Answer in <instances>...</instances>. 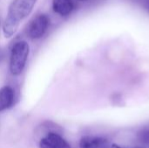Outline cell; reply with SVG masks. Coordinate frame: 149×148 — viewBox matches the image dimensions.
<instances>
[{
	"mask_svg": "<svg viewBox=\"0 0 149 148\" xmlns=\"http://www.w3.org/2000/svg\"><path fill=\"white\" fill-rule=\"evenodd\" d=\"M79 1H86V0H79Z\"/></svg>",
	"mask_w": 149,
	"mask_h": 148,
	"instance_id": "30bf717a",
	"label": "cell"
},
{
	"mask_svg": "<svg viewBox=\"0 0 149 148\" xmlns=\"http://www.w3.org/2000/svg\"><path fill=\"white\" fill-rule=\"evenodd\" d=\"M37 0H12L3 24L5 38H11L17 31L20 23L32 11Z\"/></svg>",
	"mask_w": 149,
	"mask_h": 148,
	"instance_id": "6da1fadb",
	"label": "cell"
},
{
	"mask_svg": "<svg viewBox=\"0 0 149 148\" xmlns=\"http://www.w3.org/2000/svg\"><path fill=\"white\" fill-rule=\"evenodd\" d=\"M111 148H124V147H120V146H118V145L113 144V145H112V146H111Z\"/></svg>",
	"mask_w": 149,
	"mask_h": 148,
	"instance_id": "9c48e42d",
	"label": "cell"
},
{
	"mask_svg": "<svg viewBox=\"0 0 149 148\" xmlns=\"http://www.w3.org/2000/svg\"><path fill=\"white\" fill-rule=\"evenodd\" d=\"M30 53V46L25 41L17 42L10 51V71L12 75L17 76L24 71L28 56Z\"/></svg>",
	"mask_w": 149,
	"mask_h": 148,
	"instance_id": "7a4b0ae2",
	"label": "cell"
},
{
	"mask_svg": "<svg viewBox=\"0 0 149 148\" xmlns=\"http://www.w3.org/2000/svg\"><path fill=\"white\" fill-rule=\"evenodd\" d=\"M40 148H71L70 144L58 133L50 132L39 141Z\"/></svg>",
	"mask_w": 149,
	"mask_h": 148,
	"instance_id": "277c9868",
	"label": "cell"
},
{
	"mask_svg": "<svg viewBox=\"0 0 149 148\" xmlns=\"http://www.w3.org/2000/svg\"><path fill=\"white\" fill-rule=\"evenodd\" d=\"M79 148H111L109 141L102 137L84 136L79 140Z\"/></svg>",
	"mask_w": 149,
	"mask_h": 148,
	"instance_id": "5b68a950",
	"label": "cell"
},
{
	"mask_svg": "<svg viewBox=\"0 0 149 148\" xmlns=\"http://www.w3.org/2000/svg\"><path fill=\"white\" fill-rule=\"evenodd\" d=\"M0 58H1V53H0Z\"/></svg>",
	"mask_w": 149,
	"mask_h": 148,
	"instance_id": "8fae6325",
	"label": "cell"
},
{
	"mask_svg": "<svg viewBox=\"0 0 149 148\" xmlns=\"http://www.w3.org/2000/svg\"><path fill=\"white\" fill-rule=\"evenodd\" d=\"M14 102V91L9 86L5 85L0 89V113L8 109Z\"/></svg>",
	"mask_w": 149,
	"mask_h": 148,
	"instance_id": "8992f818",
	"label": "cell"
},
{
	"mask_svg": "<svg viewBox=\"0 0 149 148\" xmlns=\"http://www.w3.org/2000/svg\"><path fill=\"white\" fill-rule=\"evenodd\" d=\"M140 140L143 143L149 144V129H145L140 133Z\"/></svg>",
	"mask_w": 149,
	"mask_h": 148,
	"instance_id": "ba28073f",
	"label": "cell"
},
{
	"mask_svg": "<svg viewBox=\"0 0 149 148\" xmlns=\"http://www.w3.org/2000/svg\"><path fill=\"white\" fill-rule=\"evenodd\" d=\"M53 10L62 17L71 14L73 10V3L72 0H52Z\"/></svg>",
	"mask_w": 149,
	"mask_h": 148,
	"instance_id": "52a82bcc",
	"label": "cell"
},
{
	"mask_svg": "<svg viewBox=\"0 0 149 148\" xmlns=\"http://www.w3.org/2000/svg\"><path fill=\"white\" fill-rule=\"evenodd\" d=\"M50 18L45 14H39L34 17L27 28V36L31 39L41 38L48 30Z\"/></svg>",
	"mask_w": 149,
	"mask_h": 148,
	"instance_id": "3957f363",
	"label": "cell"
}]
</instances>
